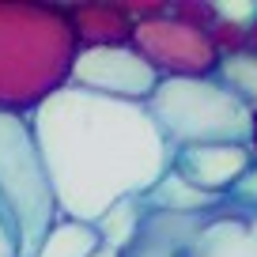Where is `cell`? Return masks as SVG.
<instances>
[{"label":"cell","mask_w":257,"mask_h":257,"mask_svg":"<svg viewBox=\"0 0 257 257\" xmlns=\"http://www.w3.org/2000/svg\"><path fill=\"white\" fill-rule=\"evenodd\" d=\"M31 133L61 219L98 227L167 178L170 148L144 102L64 83L31 113Z\"/></svg>","instance_id":"obj_1"},{"label":"cell","mask_w":257,"mask_h":257,"mask_svg":"<svg viewBox=\"0 0 257 257\" xmlns=\"http://www.w3.org/2000/svg\"><path fill=\"white\" fill-rule=\"evenodd\" d=\"M76 49L64 4L0 0V113L31 117L68 83Z\"/></svg>","instance_id":"obj_2"},{"label":"cell","mask_w":257,"mask_h":257,"mask_svg":"<svg viewBox=\"0 0 257 257\" xmlns=\"http://www.w3.org/2000/svg\"><path fill=\"white\" fill-rule=\"evenodd\" d=\"M113 257H257V201L216 197L201 208H140Z\"/></svg>","instance_id":"obj_3"},{"label":"cell","mask_w":257,"mask_h":257,"mask_svg":"<svg viewBox=\"0 0 257 257\" xmlns=\"http://www.w3.org/2000/svg\"><path fill=\"white\" fill-rule=\"evenodd\" d=\"M61 223L31 117L0 113V246L8 257H38Z\"/></svg>","instance_id":"obj_4"},{"label":"cell","mask_w":257,"mask_h":257,"mask_svg":"<svg viewBox=\"0 0 257 257\" xmlns=\"http://www.w3.org/2000/svg\"><path fill=\"white\" fill-rule=\"evenodd\" d=\"M144 106L170 152L201 148V144H246L249 148L253 110L242 106L227 87H219L216 76L159 80L155 95Z\"/></svg>","instance_id":"obj_5"},{"label":"cell","mask_w":257,"mask_h":257,"mask_svg":"<svg viewBox=\"0 0 257 257\" xmlns=\"http://www.w3.org/2000/svg\"><path fill=\"white\" fill-rule=\"evenodd\" d=\"M128 46L152 64L159 80H204V76H216L219 64L208 34L174 19L170 12L148 23H137Z\"/></svg>","instance_id":"obj_6"},{"label":"cell","mask_w":257,"mask_h":257,"mask_svg":"<svg viewBox=\"0 0 257 257\" xmlns=\"http://www.w3.org/2000/svg\"><path fill=\"white\" fill-rule=\"evenodd\" d=\"M68 83L91 95L121 98V102H148L159 87L155 68L128 46H98V49H76Z\"/></svg>","instance_id":"obj_7"},{"label":"cell","mask_w":257,"mask_h":257,"mask_svg":"<svg viewBox=\"0 0 257 257\" xmlns=\"http://www.w3.org/2000/svg\"><path fill=\"white\" fill-rule=\"evenodd\" d=\"M253 152L246 144H201L170 152V174L204 197H227L253 170Z\"/></svg>","instance_id":"obj_8"},{"label":"cell","mask_w":257,"mask_h":257,"mask_svg":"<svg viewBox=\"0 0 257 257\" xmlns=\"http://www.w3.org/2000/svg\"><path fill=\"white\" fill-rule=\"evenodd\" d=\"M64 12H68V27L80 49L125 46L137 27L121 0H80V4H64Z\"/></svg>","instance_id":"obj_9"},{"label":"cell","mask_w":257,"mask_h":257,"mask_svg":"<svg viewBox=\"0 0 257 257\" xmlns=\"http://www.w3.org/2000/svg\"><path fill=\"white\" fill-rule=\"evenodd\" d=\"M117 242H121L117 234H106L98 227H83V223L61 219L38 257H113Z\"/></svg>","instance_id":"obj_10"},{"label":"cell","mask_w":257,"mask_h":257,"mask_svg":"<svg viewBox=\"0 0 257 257\" xmlns=\"http://www.w3.org/2000/svg\"><path fill=\"white\" fill-rule=\"evenodd\" d=\"M216 83L227 87L242 106L257 113V57L253 53H234V57H223L216 64Z\"/></svg>","instance_id":"obj_11"},{"label":"cell","mask_w":257,"mask_h":257,"mask_svg":"<svg viewBox=\"0 0 257 257\" xmlns=\"http://www.w3.org/2000/svg\"><path fill=\"white\" fill-rule=\"evenodd\" d=\"M208 42L216 49V57H234V53H249V27H238V23H227V19L216 16V23L208 27Z\"/></svg>","instance_id":"obj_12"},{"label":"cell","mask_w":257,"mask_h":257,"mask_svg":"<svg viewBox=\"0 0 257 257\" xmlns=\"http://www.w3.org/2000/svg\"><path fill=\"white\" fill-rule=\"evenodd\" d=\"M170 16L197 27V31H208L216 23V4L212 0H170Z\"/></svg>","instance_id":"obj_13"},{"label":"cell","mask_w":257,"mask_h":257,"mask_svg":"<svg viewBox=\"0 0 257 257\" xmlns=\"http://www.w3.org/2000/svg\"><path fill=\"white\" fill-rule=\"evenodd\" d=\"M133 23H148V19H159L170 12V0H121Z\"/></svg>","instance_id":"obj_14"},{"label":"cell","mask_w":257,"mask_h":257,"mask_svg":"<svg viewBox=\"0 0 257 257\" xmlns=\"http://www.w3.org/2000/svg\"><path fill=\"white\" fill-rule=\"evenodd\" d=\"M234 197H246V201H257V167L242 178V185L234 189Z\"/></svg>","instance_id":"obj_15"},{"label":"cell","mask_w":257,"mask_h":257,"mask_svg":"<svg viewBox=\"0 0 257 257\" xmlns=\"http://www.w3.org/2000/svg\"><path fill=\"white\" fill-rule=\"evenodd\" d=\"M249 152H253V163H257V113H253V133H249Z\"/></svg>","instance_id":"obj_16"},{"label":"cell","mask_w":257,"mask_h":257,"mask_svg":"<svg viewBox=\"0 0 257 257\" xmlns=\"http://www.w3.org/2000/svg\"><path fill=\"white\" fill-rule=\"evenodd\" d=\"M249 53L257 57V19H253V27H249Z\"/></svg>","instance_id":"obj_17"}]
</instances>
